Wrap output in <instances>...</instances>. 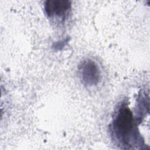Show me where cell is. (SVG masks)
Listing matches in <instances>:
<instances>
[{
  "label": "cell",
  "instance_id": "cell-3",
  "mask_svg": "<svg viewBox=\"0 0 150 150\" xmlns=\"http://www.w3.org/2000/svg\"><path fill=\"white\" fill-rule=\"evenodd\" d=\"M45 11L49 17L64 19L71 8V2L67 0H49L44 4Z\"/></svg>",
  "mask_w": 150,
  "mask_h": 150
},
{
  "label": "cell",
  "instance_id": "cell-2",
  "mask_svg": "<svg viewBox=\"0 0 150 150\" xmlns=\"http://www.w3.org/2000/svg\"><path fill=\"white\" fill-rule=\"evenodd\" d=\"M80 77L86 85L97 84L100 79V72L97 65L92 60H85L79 67Z\"/></svg>",
  "mask_w": 150,
  "mask_h": 150
},
{
  "label": "cell",
  "instance_id": "cell-1",
  "mask_svg": "<svg viewBox=\"0 0 150 150\" xmlns=\"http://www.w3.org/2000/svg\"><path fill=\"white\" fill-rule=\"evenodd\" d=\"M134 121L132 112L125 105H122L112 121V131L117 138L127 145L134 130Z\"/></svg>",
  "mask_w": 150,
  "mask_h": 150
}]
</instances>
